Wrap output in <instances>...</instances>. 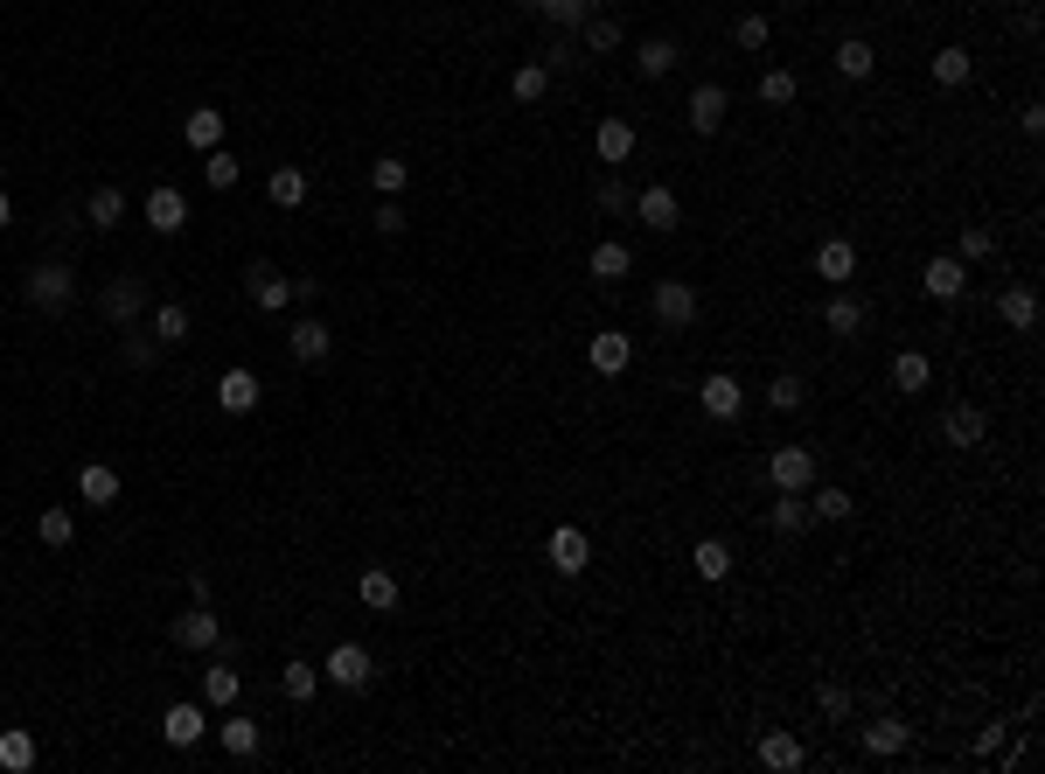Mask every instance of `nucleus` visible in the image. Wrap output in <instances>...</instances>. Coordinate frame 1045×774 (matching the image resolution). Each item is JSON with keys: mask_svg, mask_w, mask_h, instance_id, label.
I'll list each match as a JSON object with an SVG mask.
<instances>
[{"mask_svg": "<svg viewBox=\"0 0 1045 774\" xmlns=\"http://www.w3.org/2000/svg\"><path fill=\"white\" fill-rule=\"evenodd\" d=\"M767 482L781 496H809L815 488V447H774L767 454Z\"/></svg>", "mask_w": 1045, "mask_h": 774, "instance_id": "f257e3e1", "label": "nucleus"}, {"mask_svg": "<svg viewBox=\"0 0 1045 774\" xmlns=\"http://www.w3.org/2000/svg\"><path fill=\"white\" fill-rule=\"evenodd\" d=\"M370 677H376V663H370L363 642H335L328 663H321V684H335V691H363Z\"/></svg>", "mask_w": 1045, "mask_h": 774, "instance_id": "f03ea898", "label": "nucleus"}, {"mask_svg": "<svg viewBox=\"0 0 1045 774\" xmlns=\"http://www.w3.org/2000/svg\"><path fill=\"white\" fill-rule=\"evenodd\" d=\"M167 642H175V649H217V642H223V614H209V600H196L188 614L167 621Z\"/></svg>", "mask_w": 1045, "mask_h": 774, "instance_id": "7ed1b4c3", "label": "nucleus"}, {"mask_svg": "<svg viewBox=\"0 0 1045 774\" xmlns=\"http://www.w3.org/2000/svg\"><path fill=\"white\" fill-rule=\"evenodd\" d=\"M544 558H550V565H558V573H565V579H579V573H585V565H593V538H585V531H579V523H558V531H550V544H544Z\"/></svg>", "mask_w": 1045, "mask_h": 774, "instance_id": "20e7f679", "label": "nucleus"}, {"mask_svg": "<svg viewBox=\"0 0 1045 774\" xmlns=\"http://www.w3.org/2000/svg\"><path fill=\"white\" fill-rule=\"evenodd\" d=\"M649 308H655L662 328H690V321H697V287H690V279H662V287L649 293Z\"/></svg>", "mask_w": 1045, "mask_h": 774, "instance_id": "39448f33", "label": "nucleus"}, {"mask_svg": "<svg viewBox=\"0 0 1045 774\" xmlns=\"http://www.w3.org/2000/svg\"><path fill=\"white\" fill-rule=\"evenodd\" d=\"M697 405H705L711 419H739V412H746V384H739L732 370H711L705 384H697Z\"/></svg>", "mask_w": 1045, "mask_h": 774, "instance_id": "423d86ee", "label": "nucleus"}, {"mask_svg": "<svg viewBox=\"0 0 1045 774\" xmlns=\"http://www.w3.org/2000/svg\"><path fill=\"white\" fill-rule=\"evenodd\" d=\"M287 349L300 356V363H328V356H335V328H328L321 314H300L293 328H287Z\"/></svg>", "mask_w": 1045, "mask_h": 774, "instance_id": "0eeeda50", "label": "nucleus"}, {"mask_svg": "<svg viewBox=\"0 0 1045 774\" xmlns=\"http://www.w3.org/2000/svg\"><path fill=\"white\" fill-rule=\"evenodd\" d=\"M147 223H154L161 238H175V231H188V196L175 182H154L147 188Z\"/></svg>", "mask_w": 1045, "mask_h": 774, "instance_id": "6e6552de", "label": "nucleus"}, {"mask_svg": "<svg viewBox=\"0 0 1045 774\" xmlns=\"http://www.w3.org/2000/svg\"><path fill=\"white\" fill-rule=\"evenodd\" d=\"M244 293H252V308H265V314L293 308V279L279 266H252V273H244Z\"/></svg>", "mask_w": 1045, "mask_h": 774, "instance_id": "1a4fd4ad", "label": "nucleus"}, {"mask_svg": "<svg viewBox=\"0 0 1045 774\" xmlns=\"http://www.w3.org/2000/svg\"><path fill=\"white\" fill-rule=\"evenodd\" d=\"M941 440L948 447H983V440H990V412H983V405H948Z\"/></svg>", "mask_w": 1045, "mask_h": 774, "instance_id": "9d476101", "label": "nucleus"}, {"mask_svg": "<svg viewBox=\"0 0 1045 774\" xmlns=\"http://www.w3.org/2000/svg\"><path fill=\"white\" fill-rule=\"evenodd\" d=\"M815 279H829V287H850V279H858V244H850V238L815 244Z\"/></svg>", "mask_w": 1045, "mask_h": 774, "instance_id": "9b49d317", "label": "nucleus"}, {"mask_svg": "<svg viewBox=\"0 0 1045 774\" xmlns=\"http://www.w3.org/2000/svg\"><path fill=\"white\" fill-rule=\"evenodd\" d=\"M22 293H28V308H63V300L78 293V279H70V266H35Z\"/></svg>", "mask_w": 1045, "mask_h": 774, "instance_id": "f8f14e48", "label": "nucleus"}, {"mask_svg": "<svg viewBox=\"0 0 1045 774\" xmlns=\"http://www.w3.org/2000/svg\"><path fill=\"white\" fill-rule=\"evenodd\" d=\"M725 112H732V99H725V84H697L690 91V134H718V126H725Z\"/></svg>", "mask_w": 1045, "mask_h": 774, "instance_id": "ddd939ff", "label": "nucleus"}, {"mask_svg": "<svg viewBox=\"0 0 1045 774\" xmlns=\"http://www.w3.org/2000/svg\"><path fill=\"white\" fill-rule=\"evenodd\" d=\"M258 398H265V391H258V377H252V370H223V377H217V405L231 412V419L258 412Z\"/></svg>", "mask_w": 1045, "mask_h": 774, "instance_id": "4468645a", "label": "nucleus"}, {"mask_svg": "<svg viewBox=\"0 0 1045 774\" xmlns=\"http://www.w3.org/2000/svg\"><path fill=\"white\" fill-rule=\"evenodd\" d=\"M823 321H829V335L858 343V335H864V321H871V308H864L858 293H844V287H836V293H829V308H823Z\"/></svg>", "mask_w": 1045, "mask_h": 774, "instance_id": "2eb2a0df", "label": "nucleus"}, {"mask_svg": "<svg viewBox=\"0 0 1045 774\" xmlns=\"http://www.w3.org/2000/svg\"><path fill=\"white\" fill-rule=\"evenodd\" d=\"M920 287H927V300H962V287H968V266H962V258H927Z\"/></svg>", "mask_w": 1045, "mask_h": 774, "instance_id": "dca6fc26", "label": "nucleus"}, {"mask_svg": "<svg viewBox=\"0 0 1045 774\" xmlns=\"http://www.w3.org/2000/svg\"><path fill=\"white\" fill-rule=\"evenodd\" d=\"M78 496H84L91 509H112V502H119V467L84 461V467H78Z\"/></svg>", "mask_w": 1045, "mask_h": 774, "instance_id": "f3484780", "label": "nucleus"}, {"mask_svg": "<svg viewBox=\"0 0 1045 774\" xmlns=\"http://www.w3.org/2000/svg\"><path fill=\"white\" fill-rule=\"evenodd\" d=\"M997 314H1003V328L1032 335V328H1038V293H1032V287H1003V293H997Z\"/></svg>", "mask_w": 1045, "mask_h": 774, "instance_id": "a211bd4d", "label": "nucleus"}, {"mask_svg": "<svg viewBox=\"0 0 1045 774\" xmlns=\"http://www.w3.org/2000/svg\"><path fill=\"white\" fill-rule=\"evenodd\" d=\"M307 167H272V175H265V196H272V210H300V203H307Z\"/></svg>", "mask_w": 1045, "mask_h": 774, "instance_id": "6ab92c4d", "label": "nucleus"}, {"mask_svg": "<svg viewBox=\"0 0 1045 774\" xmlns=\"http://www.w3.org/2000/svg\"><path fill=\"white\" fill-rule=\"evenodd\" d=\"M202 732H209L202 705H167V719H161V740H167V747H196Z\"/></svg>", "mask_w": 1045, "mask_h": 774, "instance_id": "aec40b11", "label": "nucleus"}, {"mask_svg": "<svg viewBox=\"0 0 1045 774\" xmlns=\"http://www.w3.org/2000/svg\"><path fill=\"white\" fill-rule=\"evenodd\" d=\"M593 147H600V161H606V167H627V161H635V126H627V119H600Z\"/></svg>", "mask_w": 1045, "mask_h": 774, "instance_id": "412c9836", "label": "nucleus"}, {"mask_svg": "<svg viewBox=\"0 0 1045 774\" xmlns=\"http://www.w3.org/2000/svg\"><path fill=\"white\" fill-rule=\"evenodd\" d=\"M585 356H593V370H600V377H620L627 363H635V343H627L620 328H606V335H593V349H585Z\"/></svg>", "mask_w": 1045, "mask_h": 774, "instance_id": "4be33fe9", "label": "nucleus"}, {"mask_svg": "<svg viewBox=\"0 0 1045 774\" xmlns=\"http://www.w3.org/2000/svg\"><path fill=\"white\" fill-rule=\"evenodd\" d=\"M140 308H147L140 279H112V287H105V314H112V328H132V321H140Z\"/></svg>", "mask_w": 1045, "mask_h": 774, "instance_id": "5701e85b", "label": "nucleus"}, {"mask_svg": "<svg viewBox=\"0 0 1045 774\" xmlns=\"http://www.w3.org/2000/svg\"><path fill=\"white\" fill-rule=\"evenodd\" d=\"M635 217L649 223V231H676V217H683V210H676V196H670V188L655 182V188H641V196H635Z\"/></svg>", "mask_w": 1045, "mask_h": 774, "instance_id": "b1692460", "label": "nucleus"}, {"mask_svg": "<svg viewBox=\"0 0 1045 774\" xmlns=\"http://www.w3.org/2000/svg\"><path fill=\"white\" fill-rule=\"evenodd\" d=\"M188 328H196V314H188L182 300H161V308H154V343L182 349V343H188Z\"/></svg>", "mask_w": 1045, "mask_h": 774, "instance_id": "393cba45", "label": "nucleus"}, {"mask_svg": "<svg viewBox=\"0 0 1045 774\" xmlns=\"http://www.w3.org/2000/svg\"><path fill=\"white\" fill-rule=\"evenodd\" d=\"M258 747H265L258 719H244V712H231V719H223V753H231V761H252Z\"/></svg>", "mask_w": 1045, "mask_h": 774, "instance_id": "a878e982", "label": "nucleus"}, {"mask_svg": "<svg viewBox=\"0 0 1045 774\" xmlns=\"http://www.w3.org/2000/svg\"><path fill=\"white\" fill-rule=\"evenodd\" d=\"M892 384H899L906 398H914V391H927V384H934V363H927L920 349H899V356H892Z\"/></svg>", "mask_w": 1045, "mask_h": 774, "instance_id": "bb28decb", "label": "nucleus"}, {"mask_svg": "<svg viewBox=\"0 0 1045 774\" xmlns=\"http://www.w3.org/2000/svg\"><path fill=\"white\" fill-rule=\"evenodd\" d=\"M182 134H188V147H202V154H209V147H223V112L217 105H196L182 119Z\"/></svg>", "mask_w": 1045, "mask_h": 774, "instance_id": "cd10ccee", "label": "nucleus"}, {"mask_svg": "<svg viewBox=\"0 0 1045 774\" xmlns=\"http://www.w3.org/2000/svg\"><path fill=\"white\" fill-rule=\"evenodd\" d=\"M237 691H244V677H237L231 663H209V670H202V705L223 712V705H237Z\"/></svg>", "mask_w": 1045, "mask_h": 774, "instance_id": "c85d7f7f", "label": "nucleus"}, {"mask_svg": "<svg viewBox=\"0 0 1045 774\" xmlns=\"http://www.w3.org/2000/svg\"><path fill=\"white\" fill-rule=\"evenodd\" d=\"M0 767H8V774H28V767H35V732L0 726Z\"/></svg>", "mask_w": 1045, "mask_h": 774, "instance_id": "c756f323", "label": "nucleus"}, {"mask_svg": "<svg viewBox=\"0 0 1045 774\" xmlns=\"http://www.w3.org/2000/svg\"><path fill=\"white\" fill-rule=\"evenodd\" d=\"M676 63H683V49H676V43H662V35H655V43H641V49H635V70H641V78H649V84H655V78H670Z\"/></svg>", "mask_w": 1045, "mask_h": 774, "instance_id": "7c9ffc66", "label": "nucleus"}, {"mask_svg": "<svg viewBox=\"0 0 1045 774\" xmlns=\"http://www.w3.org/2000/svg\"><path fill=\"white\" fill-rule=\"evenodd\" d=\"M767 523H774L781 538H794V531H809L815 517H809V502H802V496H781V488H774V509H767Z\"/></svg>", "mask_w": 1045, "mask_h": 774, "instance_id": "2f4dec72", "label": "nucleus"}, {"mask_svg": "<svg viewBox=\"0 0 1045 774\" xmlns=\"http://www.w3.org/2000/svg\"><path fill=\"white\" fill-rule=\"evenodd\" d=\"M356 593H363V608H370V614H391V608H397V579L384 573V565H370Z\"/></svg>", "mask_w": 1045, "mask_h": 774, "instance_id": "473e14b6", "label": "nucleus"}, {"mask_svg": "<svg viewBox=\"0 0 1045 774\" xmlns=\"http://www.w3.org/2000/svg\"><path fill=\"white\" fill-rule=\"evenodd\" d=\"M35 538H43L49 552H63V544H78V517H70V509H43V517H35Z\"/></svg>", "mask_w": 1045, "mask_h": 774, "instance_id": "72a5a7b5", "label": "nucleus"}, {"mask_svg": "<svg viewBox=\"0 0 1045 774\" xmlns=\"http://www.w3.org/2000/svg\"><path fill=\"white\" fill-rule=\"evenodd\" d=\"M850 509H858L850 488H815V496H809V517H815V523H844Z\"/></svg>", "mask_w": 1045, "mask_h": 774, "instance_id": "f704fd0d", "label": "nucleus"}, {"mask_svg": "<svg viewBox=\"0 0 1045 774\" xmlns=\"http://www.w3.org/2000/svg\"><path fill=\"white\" fill-rule=\"evenodd\" d=\"M544 91H550V63H523L516 78H509V99H516V105H537Z\"/></svg>", "mask_w": 1045, "mask_h": 774, "instance_id": "c9c22d12", "label": "nucleus"}, {"mask_svg": "<svg viewBox=\"0 0 1045 774\" xmlns=\"http://www.w3.org/2000/svg\"><path fill=\"white\" fill-rule=\"evenodd\" d=\"M836 70H844V78H871V70H879V49L850 35V43H836Z\"/></svg>", "mask_w": 1045, "mask_h": 774, "instance_id": "e433bc0d", "label": "nucleus"}, {"mask_svg": "<svg viewBox=\"0 0 1045 774\" xmlns=\"http://www.w3.org/2000/svg\"><path fill=\"white\" fill-rule=\"evenodd\" d=\"M759 761H767V767H802L809 753H802L794 732H767V740H759Z\"/></svg>", "mask_w": 1045, "mask_h": 774, "instance_id": "4c0bfd02", "label": "nucleus"}, {"mask_svg": "<svg viewBox=\"0 0 1045 774\" xmlns=\"http://www.w3.org/2000/svg\"><path fill=\"white\" fill-rule=\"evenodd\" d=\"M279 691H287L293 705H307V697L321 691V663H287V670H279Z\"/></svg>", "mask_w": 1045, "mask_h": 774, "instance_id": "58836bf2", "label": "nucleus"}, {"mask_svg": "<svg viewBox=\"0 0 1045 774\" xmlns=\"http://www.w3.org/2000/svg\"><path fill=\"white\" fill-rule=\"evenodd\" d=\"M237 175H244V167L231 161V147H209V154H202V182L217 188V196H223V188H237Z\"/></svg>", "mask_w": 1045, "mask_h": 774, "instance_id": "ea45409f", "label": "nucleus"}, {"mask_svg": "<svg viewBox=\"0 0 1045 774\" xmlns=\"http://www.w3.org/2000/svg\"><path fill=\"white\" fill-rule=\"evenodd\" d=\"M84 217H91V223H98V231H112V223H119V217H126V196H119V188H112V182H105V188H91V203H84Z\"/></svg>", "mask_w": 1045, "mask_h": 774, "instance_id": "a19ab883", "label": "nucleus"}, {"mask_svg": "<svg viewBox=\"0 0 1045 774\" xmlns=\"http://www.w3.org/2000/svg\"><path fill=\"white\" fill-rule=\"evenodd\" d=\"M585 266H593V279H620L627 266H635V252H627V244H614V238H606V244H593V258H585Z\"/></svg>", "mask_w": 1045, "mask_h": 774, "instance_id": "79ce46f5", "label": "nucleus"}, {"mask_svg": "<svg viewBox=\"0 0 1045 774\" xmlns=\"http://www.w3.org/2000/svg\"><path fill=\"white\" fill-rule=\"evenodd\" d=\"M690 565H697V579H725L732 573V552H725V538H705L690 552Z\"/></svg>", "mask_w": 1045, "mask_h": 774, "instance_id": "37998d69", "label": "nucleus"}, {"mask_svg": "<svg viewBox=\"0 0 1045 774\" xmlns=\"http://www.w3.org/2000/svg\"><path fill=\"white\" fill-rule=\"evenodd\" d=\"M802 99V78H794V70H767V78H759V105H794Z\"/></svg>", "mask_w": 1045, "mask_h": 774, "instance_id": "c03bdc74", "label": "nucleus"}, {"mask_svg": "<svg viewBox=\"0 0 1045 774\" xmlns=\"http://www.w3.org/2000/svg\"><path fill=\"white\" fill-rule=\"evenodd\" d=\"M968 70H976V63H968V49H955V43H948V49L934 56V84H948V91L968 84Z\"/></svg>", "mask_w": 1045, "mask_h": 774, "instance_id": "a18cd8bd", "label": "nucleus"}, {"mask_svg": "<svg viewBox=\"0 0 1045 774\" xmlns=\"http://www.w3.org/2000/svg\"><path fill=\"white\" fill-rule=\"evenodd\" d=\"M759 398H767L774 412H802V398H809V384H802V377H774V384L759 391Z\"/></svg>", "mask_w": 1045, "mask_h": 774, "instance_id": "49530a36", "label": "nucleus"}, {"mask_svg": "<svg viewBox=\"0 0 1045 774\" xmlns=\"http://www.w3.org/2000/svg\"><path fill=\"white\" fill-rule=\"evenodd\" d=\"M370 182H376V196H405V182H411V167H405V161H397V154H384V161H376V167H370Z\"/></svg>", "mask_w": 1045, "mask_h": 774, "instance_id": "de8ad7c7", "label": "nucleus"}, {"mask_svg": "<svg viewBox=\"0 0 1045 774\" xmlns=\"http://www.w3.org/2000/svg\"><path fill=\"white\" fill-rule=\"evenodd\" d=\"M899 747H906V726H899V719L864 726V753H899Z\"/></svg>", "mask_w": 1045, "mask_h": 774, "instance_id": "09e8293b", "label": "nucleus"}, {"mask_svg": "<svg viewBox=\"0 0 1045 774\" xmlns=\"http://www.w3.org/2000/svg\"><path fill=\"white\" fill-rule=\"evenodd\" d=\"M767 35H774L767 14H739V22H732V43H739V49H767Z\"/></svg>", "mask_w": 1045, "mask_h": 774, "instance_id": "8fccbe9b", "label": "nucleus"}, {"mask_svg": "<svg viewBox=\"0 0 1045 774\" xmlns=\"http://www.w3.org/2000/svg\"><path fill=\"white\" fill-rule=\"evenodd\" d=\"M593 203H600V210H614V217H620V210H635V196H627V182H620V167H614V175H606V182L593 188Z\"/></svg>", "mask_w": 1045, "mask_h": 774, "instance_id": "3c124183", "label": "nucleus"}, {"mask_svg": "<svg viewBox=\"0 0 1045 774\" xmlns=\"http://www.w3.org/2000/svg\"><path fill=\"white\" fill-rule=\"evenodd\" d=\"M990 252H997L990 223H962V258H990Z\"/></svg>", "mask_w": 1045, "mask_h": 774, "instance_id": "603ef678", "label": "nucleus"}, {"mask_svg": "<svg viewBox=\"0 0 1045 774\" xmlns=\"http://www.w3.org/2000/svg\"><path fill=\"white\" fill-rule=\"evenodd\" d=\"M585 49H620V22L593 14V22H585Z\"/></svg>", "mask_w": 1045, "mask_h": 774, "instance_id": "864d4df0", "label": "nucleus"}, {"mask_svg": "<svg viewBox=\"0 0 1045 774\" xmlns=\"http://www.w3.org/2000/svg\"><path fill=\"white\" fill-rule=\"evenodd\" d=\"M815 705H823L829 719H850V691L844 684H823V691H815Z\"/></svg>", "mask_w": 1045, "mask_h": 774, "instance_id": "5fc2aeb1", "label": "nucleus"}, {"mask_svg": "<svg viewBox=\"0 0 1045 774\" xmlns=\"http://www.w3.org/2000/svg\"><path fill=\"white\" fill-rule=\"evenodd\" d=\"M376 231H384V238H397V231H405V210H397V196H384V203H376Z\"/></svg>", "mask_w": 1045, "mask_h": 774, "instance_id": "6e6d98bb", "label": "nucleus"}, {"mask_svg": "<svg viewBox=\"0 0 1045 774\" xmlns=\"http://www.w3.org/2000/svg\"><path fill=\"white\" fill-rule=\"evenodd\" d=\"M8 223H14V210H8V188H0V231H8Z\"/></svg>", "mask_w": 1045, "mask_h": 774, "instance_id": "4d7b16f0", "label": "nucleus"}, {"mask_svg": "<svg viewBox=\"0 0 1045 774\" xmlns=\"http://www.w3.org/2000/svg\"><path fill=\"white\" fill-rule=\"evenodd\" d=\"M781 8H809V0H781Z\"/></svg>", "mask_w": 1045, "mask_h": 774, "instance_id": "13d9d810", "label": "nucleus"}]
</instances>
